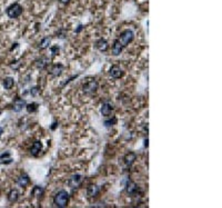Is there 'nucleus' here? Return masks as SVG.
Listing matches in <instances>:
<instances>
[{
    "mask_svg": "<svg viewBox=\"0 0 222 208\" xmlns=\"http://www.w3.org/2000/svg\"><path fill=\"white\" fill-rule=\"evenodd\" d=\"M54 204L58 208H65L69 204V194L67 190H59L54 197Z\"/></svg>",
    "mask_w": 222,
    "mask_h": 208,
    "instance_id": "1",
    "label": "nucleus"
},
{
    "mask_svg": "<svg viewBox=\"0 0 222 208\" xmlns=\"http://www.w3.org/2000/svg\"><path fill=\"white\" fill-rule=\"evenodd\" d=\"M98 87H99L98 81L93 78H90V79H87V80L82 83L81 89H82L83 93H85V95H88V96H91V95H93V93H97Z\"/></svg>",
    "mask_w": 222,
    "mask_h": 208,
    "instance_id": "2",
    "label": "nucleus"
},
{
    "mask_svg": "<svg viewBox=\"0 0 222 208\" xmlns=\"http://www.w3.org/2000/svg\"><path fill=\"white\" fill-rule=\"evenodd\" d=\"M22 11H23V9H22L21 6L18 3H15L7 8L6 13H7V16L10 19H17L18 17H20L22 15Z\"/></svg>",
    "mask_w": 222,
    "mask_h": 208,
    "instance_id": "3",
    "label": "nucleus"
},
{
    "mask_svg": "<svg viewBox=\"0 0 222 208\" xmlns=\"http://www.w3.org/2000/svg\"><path fill=\"white\" fill-rule=\"evenodd\" d=\"M133 38H134L133 31L130 30V29H126L119 35V37H118L117 40L120 42V44H121V46L125 48V47H127L128 45H129L130 42L133 40Z\"/></svg>",
    "mask_w": 222,
    "mask_h": 208,
    "instance_id": "4",
    "label": "nucleus"
},
{
    "mask_svg": "<svg viewBox=\"0 0 222 208\" xmlns=\"http://www.w3.org/2000/svg\"><path fill=\"white\" fill-rule=\"evenodd\" d=\"M83 181V177L81 175H73V176L70 177L68 181V185L71 187V188H78V187L81 186V184Z\"/></svg>",
    "mask_w": 222,
    "mask_h": 208,
    "instance_id": "5",
    "label": "nucleus"
},
{
    "mask_svg": "<svg viewBox=\"0 0 222 208\" xmlns=\"http://www.w3.org/2000/svg\"><path fill=\"white\" fill-rule=\"evenodd\" d=\"M109 73H110V76L112 77V78L119 79V78H121V77H123V75H125V71L122 70V69L120 68L118 65H113V66L110 68Z\"/></svg>",
    "mask_w": 222,
    "mask_h": 208,
    "instance_id": "6",
    "label": "nucleus"
},
{
    "mask_svg": "<svg viewBox=\"0 0 222 208\" xmlns=\"http://www.w3.org/2000/svg\"><path fill=\"white\" fill-rule=\"evenodd\" d=\"M99 194H100V187L96 184H91L87 188V195H88L89 198H95Z\"/></svg>",
    "mask_w": 222,
    "mask_h": 208,
    "instance_id": "7",
    "label": "nucleus"
},
{
    "mask_svg": "<svg viewBox=\"0 0 222 208\" xmlns=\"http://www.w3.org/2000/svg\"><path fill=\"white\" fill-rule=\"evenodd\" d=\"M64 70H65L64 65L56 64V65H52L51 66V68H50V70H49V73L54 77H59V76H61V73L64 72Z\"/></svg>",
    "mask_w": 222,
    "mask_h": 208,
    "instance_id": "8",
    "label": "nucleus"
},
{
    "mask_svg": "<svg viewBox=\"0 0 222 208\" xmlns=\"http://www.w3.org/2000/svg\"><path fill=\"white\" fill-rule=\"evenodd\" d=\"M113 111V106L112 104L110 103H103L102 106H101V109H100V113L103 117H110L111 113Z\"/></svg>",
    "mask_w": 222,
    "mask_h": 208,
    "instance_id": "9",
    "label": "nucleus"
},
{
    "mask_svg": "<svg viewBox=\"0 0 222 208\" xmlns=\"http://www.w3.org/2000/svg\"><path fill=\"white\" fill-rule=\"evenodd\" d=\"M26 105H27V103H26L24 99H22V98H16L15 101H13V107H12V109H13V111H16V113H19L23 108H26Z\"/></svg>",
    "mask_w": 222,
    "mask_h": 208,
    "instance_id": "10",
    "label": "nucleus"
},
{
    "mask_svg": "<svg viewBox=\"0 0 222 208\" xmlns=\"http://www.w3.org/2000/svg\"><path fill=\"white\" fill-rule=\"evenodd\" d=\"M126 191H127L128 195L133 196L139 191V187L137 186V184L136 183H133V181H131V180H128L127 186H126Z\"/></svg>",
    "mask_w": 222,
    "mask_h": 208,
    "instance_id": "11",
    "label": "nucleus"
},
{
    "mask_svg": "<svg viewBox=\"0 0 222 208\" xmlns=\"http://www.w3.org/2000/svg\"><path fill=\"white\" fill-rule=\"evenodd\" d=\"M96 48H97L99 51L106 52L108 49H109V44H108V41L106 39H103V38H100L99 40H97V41H96Z\"/></svg>",
    "mask_w": 222,
    "mask_h": 208,
    "instance_id": "12",
    "label": "nucleus"
},
{
    "mask_svg": "<svg viewBox=\"0 0 222 208\" xmlns=\"http://www.w3.org/2000/svg\"><path fill=\"white\" fill-rule=\"evenodd\" d=\"M41 150H42L41 141H34V144H32L31 148H30V154L34 157H38L40 152H41Z\"/></svg>",
    "mask_w": 222,
    "mask_h": 208,
    "instance_id": "13",
    "label": "nucleus"
},
{
    "mask_svg": "<svg viewBox=\"0 0 222 208\" xmlns=\"http://www.w3.org/2000/svg\"><path fill=\"white\" fill-rule=\"evenodd\" d=\"M34 65H36V67L38 69H40V70H44V69H46L47 67H48L49 58H47V57H41V58L37 59V60L34 61Z\"/></svg>",
    "mask_w": 222,
    "mask_h": 208,
    "instance_id": "14",
    "label": "nucleus"
},
{
    "mask_svg": "<svg viewBox=\"0 0 222 208\" xmlns=\"http://www.w3.org/2000/svg\"><path fill=\"white\" fill-rule=\"evenodd\" d=\"M29 183H30V178H29V176H28L27 174L20 175V176L18 177V179H17L18 186H19V187H22V188L27 187L28 185H29Z\"/></svg>",
    "mask_w": 222,
    "mask_h": 208,
    "instance_id": "15",
    "label": "nucleus"
},
{
    "mask_svg": "<svg viewBox=\"0 0 222 208\" xmlns=\"http://www.w3.org/2000/svg\"><path fill=\"white\" fill-rule=\"evenodd\" d=\"M136 159H137V155H136V152H129L128 154H126L125 157H123V160H125L126 166H128V167L131 166V165L134 163Z\"/></svg>",
    "mask_w": 222,
    "mask_h": 208,
    "instance_id": "16",
    "label": "nucleus"
},
{
    "mask_svg": "<svg viewBox=\"0 0 222 208\" xmlns=\"http://www.w3.org/2000/svg\"><path fill=\"white\" fill-rule=\"evenodd\" d=\"M122 49H123V47L121 46V44L118 40H115V42L112 45V48H111V51H112L113 56H119L121 54Z\"/></svg>",
    "mask_w": 222,
    "mask_h": 208,
    "instance_id": "17",
    "label": "nucleus"
},
{
    "mask_svg": "<svg viewBox=\"0 0 222 208\" xmlns=\"http://www.w3.org/2000/svg\"><path fill=\"white\" fill-rule=\"evenodd\" d=\"M8 201L9 203H16V201L18 200V198H19V193H18L17 189H12V190H10V193L8 194Z\"/></svg>",
    "mask_w": 222,
    "mask_h": 208,
    "instance_id": "18",
    "label": "nucleus"
},
{
    "mask_svg": "<svg viewBox=\"0 0 222 208\" xmlns=\"http://www.w3.org/2000/svg\"><path fill=\"white\" fill-rule=\"evenodd\" d=\"M3 87H5V89L10 90V89L13 87V85H15V79L12 78V77H7V78L3 79Z\"/></svg>",
    "mask_w": 222,
    "mask_h": 208,
    "instance_id": "19",
    "label": "nucleus"
},
{
    "mask_svg": "<svg viewBox=\"0 0 222 208\" xmlns=\"http://www.w3.org/2000/svg\"><path fill=\"white\" fill-rule=\"evenodd\" d=\"M51 44V38L50 37H44L42 38L41 41L39 42V48L40 49H47Z\"/></svg>",
    "mask_w": 222,
    "mask_h": 208,
    "instance_id": "20",
    "label": "nucleus"
},
{
    "mask_svg": "<svg viewBox=\"0 0 222 208\" xmlns=\"http://www.w3.org/2000/svg\"><path fill=\"white\" fill-rule=\"evenodd\" d=\"M31 195L34 196V197H37V198L41 197V196L44 195V189H42V187L34 186V189H32V191H31Z\"/></svg>",
    "mask_w": 222,
    "mask_h": 208,
    "instance_id": "21",
    "label": "nucleus"
},
{
    "mask_svg": "<svg viewBox=\"0 0 222 208\" xmlns=\"http://www.w3.org/2000/svg\"><path fill=\"white\" fill-rule=\"evenodd\" d=\"M26 109H27V111L29 114L34 113V111H37V109H38V104L36 103L28 104V105H26Z\"/></svg>",
    "mask_w": 222,
    "mask_h": 208,
    "instance_id": "22",
    "label": "nucleus"
},
{
    "mask_svg": "<svg viewBox=\"0 0 222 208\" xmlns=\"http://www.w3.org/2000/svg\"><path fill=\"white\" fill-rule=\"evenodd\" d=\"M117 124V118L116 117H112V118H109V119H106L105 120V127L109 128V127H112L113 125Z\"/></svg>",
    "mask_w": 222,
    "mask_h": 208,
    "instance_id": "23",
    "label": "nucleus"
},
{
    "mask_svg": "<svg viewBox=\"0 0 222 208\" xmlns=\"http://www.w3.org/2000/svg\"><path fill=\"white\" fill-rule=\"evenodd\" d=\"M50 50H51V55H52V57H54L58 54L60 48H59V46H52V47H50Z\"/></svg>",
    "mask_w": 222,
    "mask_h": 208,
    "instance_id": "24",
    "label": "nucleus"
},
{
    "mask_svg": "<svg viewBox=\"0 0 222 208\" xmlns=\"http://www.w3.org/2000/svg\"><path fill=\"white\" fill-rule=\"evenodd\" d=\"M13 64H10V68L11 69H13V70H17V69H19V67H20V62L19 61H12Z\"/></svg>",
    "mask_w": 222,
    "mask_h": 208,
    "instance_id": "25",
    "label": "nucleus"
},
{
    "mask_svg": "<svg viewBox=\"0 0 222 208\" xmlns=\"http://www.w3.org/2000/svg\"><path fill=\"white\" fill-rule=\"evenodd\" d=\"M38 91H39V89H38V87H32V88L30 89V95L36 96L37 93H38Z\"/></svg>",
    "mask_w": 222,
    "mask_h": 208,
    "instance_id": "26",
    "label": "nucleus"
},
{
    "mask_svg": "<svg viewBox=\"0 0 222 208\" xmlns=\"http://www.w3.org/2000/svg\"><path fill=\"white\" fill-rule=\"evenodd\" d=\"M59 1H60V3H62V5H67V3H70L71 0H59Z\"/></svg>",
    "mask_w": 222,
    "mask_h": 208,
    "instance_id": "27",
    "label": "nucleus"
},
{
    "mask_svg": "<svg viewBox=\"0 0 222 208\" xmlns=\"http://www.w3.org/2000/svg\"><path fill=\"white\" fill-rule=\"evenodd\" d=\"M144 147H148V138L144 139Z\"/></svg>",
    "mask_w": 222,
    "mask_h": 208,
    "instance_id": "28",
    "label": "nucleus"
},
{
    "mask_svg": "<svg viewBox=\"0 0 222 208\" xmlns=\"http://www.w3.org/2000/svg\"><path fill=\"white\" fill-rule=\"evenodd\" d=\"M81 29H82V26H81V24H80V26H79V28H78V29H77V31L76 32H80V30Z\"/></svg>",
    "mask_w": 222,
    "mask_h": 208,
    "instance_id": "29",
    "label": "nucleus"
},
{
    "mask_svg": "<svg viewBox=\"0 0 222 208\" xmlns=\"http://www.w3.org/2000/svg\"><path fill=\"white\" fill-rule=\"evenodd\" d=\"M3 128H1V127H0V136H1V135H3Z\"/></svg>",
    "mask_w": 222,
    "mask_h": 208,
    "instance_id": "30",
    "label": "nucleus"
}]
</instances>
